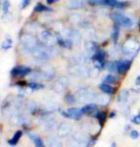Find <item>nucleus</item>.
<instances>
[{"label": "nucleus", "mask_w": 140, "mask_h": 147, "mask_svg": "<svg viewBox=\"0 0 140 147\" xmlns=\"http://www.w3.org/2000/svg\"><path fill=\"white\" fill-rule=\"evenodd\" d=\"M33 58L40 61H47L54 57V50L49 45H38L36 49L31 53Z\"/></svg>", "instance_id": "1"}, {"label": "nucleus", "mask_w": 140, "mask_h": 147, "mask_svg": "<svg viewBox=\"0 0 140 147\" xmlns=\"http://www.w3.org/2000/svg\"><path fill=\"white\" fill-rule=\"evenodd\" d=\"M140 52V42L138 40L131 38L128 39L126 42L124 43L123 48H122V54L124 57L128 58H133L138 55Z\"/></svg>", "instance_id": "2"}, {"label": "nucleus", "mask_w": 140, "mask_h": 147, "mask_svg": "<svg viewBox=\"0 0 140 147\" xmlns=\"http://www.w3.org/2000/svg\"><path fill=\"white\" fill-rule=\"evenodd\" d=\"M90 70L91 69L88 66L84 65L78 59L74 61V63H72L68 68L70 75L75 76V78H86V76H89Z\"/></svg>", "instance_id": "3"}, {"label": "nucleus", "mask_w": 140, "mask_h": 147, "mask_svg": "<svg viewBox=\"0 0 140 147\" xmlns=\"http://www.w3.org/2000/svg\"><path fill=\"white\" fill-rule=\"evenodd\" d=\"M112 19L113 20V22L115 23L116 25L121 26V27H124L126 29H131L135 26V20H133L132 17L125 16L124 13H119V11H115V13H112Z\"/></svg>", "instance_id": "4"}, {"label": "nucleus", "mask_w": 140, "mask_h": 147, "mask_svg": "<svg viewBox=\"0 0 140 147\" xmlns=\"http://www.w3.org/2000/svg\"><path fill=\"white\" fill-rule=\"evenodd\" d=\"M19 40H20V44L22 45V47L28 52L33 53L34 50L36 49V47L39 45L37 38L31 34H22V36H20Z\"/></svg>", "instance_id": "5"}, {"label": "nucleus", "mask_w": 140, "mask_h": 147, "mask_svg": "<svg viewBox=\"0 0 140 147\" xmlns=\"http://www.w3.org/2000/svg\"><path fill=\"white\" fill-rule=\"evenodd\" d=\"M77 99L81 103H92L95 102L97 95L90 89H79L76 92Z\"/></svg>", "instance_id": "6"}, {"label": "nucleus", "mask_w": 140, "mask_h": 147, "mask_svg": "<svg viewBox=\"0 0 140 147\" xmlns=\"http://www.w3.org/2000/svg\"><path fill=\"white\" fill-rule=\"evenodd\" d=\"M39 122L43 130L52 131L55 126V117L51 112H47V113L41 115Z\"/></svg>", "instance_id": "7"}, {"label": "nucleus", "mask_w": 140, "mask_h": 147, "mask_svg": "<svg viewBox=\"0 0 140 147\" xmlns=\"http://www.w3.org/2000/svg\"><path fill=\"white\" fill-rule=\"evenodd\" d=\"M9 122L11 126H27L30 123V119L22 114L11 115Z\"/></svg>", "instance_id": "8"}, {"label": "nucleus", "mask_w": 140, "mask_h": 147, "mask_svg": "<svg viewBox=\"0 0 140 147\" xmlns=\"http://www.w3.org/2000/svg\"><path fill=\"white\" fill-rule=\"evenodd\" d=\"M89 139L81 133H75L71 137V144L72 147H87Z\"/></svg>", "instance_id": "9"}, {"label": "nucleus", "mask_w": 140, "mask_h": 147, "mask_svg": "<svg viewBox=\"0 0 140 147\" xmlns=\"http://www.w3.org/2000/svg\"><path fill=\"white\" fill-rule=\"evenodd\" d=\"M72 133V126L71 123L62 121L59 123L57 127V135L60 138H66L71 136Z\"/></svg>", "instance_id": "10"}, {"label": "nucleus", "mask_w": 140, "mask_h": 147, "mask_svg": "<svg viewBox=\"0 0 140 147\" xmlns=\"http://www.w3.org/2000/svg\"><path fill=\"white\" fill-rule=\"evenodd\" d=\"M40 38H41V41L43 43H45L46 45H49V46L52 45V44H54V43H57V40H58V37H56V36H54V34L49 30L42 31L41 34H40Z\"/></svg>", "instance_id": "11"}, {"label": "nucleus", "mask_w": 140, "mask_h": 147, "mask_svg": "<svg viewBox=\"0 0 140 147\" xmlns=\"http://www.w3.org/2000/svg\"><path fill=\"white\" fill-rule=\"evenodd\" d=\"M31 73V69L28 66L24 65H17L13 67L11 71V76L13 78H18V76H28Z\"/></svg>", "instance_id": "12"}, {"label": "nucleus", "mask_w": 140, "mask_h": 147, "mask_svg": "<svg viewBox=\"0 0 140 147\" xmlns=\"http://www.w3.org/2000/svg\"><path fill=\"white\" fill-rule=\"evenodd\" d=\"M66 37L71 39L74 43V46H80L81 41H82V36L77 30L74 29H70L66 31Z\"/></svg>", "instance_id": "13"}, {"label": "nucleus", "mask_w": 140, "mask_h": 147, "mask_svg": "<svg viewBox=\"0 0 140 147\" xmlns=\"http://www.w3.org/2000/svg\"><path fill=\"white\" fill-rule=\"evenodd\" d=\"M129 100H130V92L127 89L122 90L117 96V103L120 106H123L125 109L127 107H130Z\"/></svg>", "instance_id": "14"}, {"label": "nucleus", "mask_w": 140, "mask_h": 147, "mask_svg": "<svg viewBox=\"0 0 140 147\" xmlns=\"http://www.w3.org/2000/svg\"><path fill=\"white\" fill-rule=\"evenodd\" d=\"M132 60L131 59H121L116 61V67H117V73L120 75H125L128 70L130 69Z\"/></svg>", "instance_id": "15"}, {"label": "nucleus", "mask_w": 140, "mask_h": 147, "mask_svg": "<svg viewBox=\"0 0 140 147\" xmlns=\"http://www.w3.org/2000/svg\"><path fill=\"white\" fill-rule=\"evenodd\" d=\"M85 0H69L67 2V8L69 10H80L85 7Z\"/></svg>", "instance_id": "16"}, {"label": "nucleus", "mask_w": 140, "mask_h": 147, "mask_svg": "<svg viewBox=\"0 0 140 147\" xmlns=\"http://www.w3.org/2000/svg\"><path fill=\"white\" fill-rule=\"evenodd\" d=\"M67 113H68V116L70 119H79L81 117H82V110L79 109V108H76V107H72L70 109L67 110Z\"/></svg>", "instance_id": "17"}, {"label": "nucleus", "mask_w": 140, "mask_h": 147, "mask_svg": "<svg viewBox=\"0 0 140 147\" xmlns=\"http://www.w3.org/2000/svg\"><path fill=\"white\" fill-rule=\"evenodd\" d=\"M47 147H63V144L59 138L51 136L47 139Z\"/></svg>", "instance_id": "18"}, {"label": "nucleus", "mask_w": 140, "mask_h": 147, "mask_svg": "<svg viewBox=\"0 0 140 147\" xmlns=\"http://www.w3.org/2000/svg\"><path fill=\"white\" fill-rule=\"evenodd\" d=\"M28 137L33 140V143L36 144V147H45L44 142H43V140H41V138H40L38 135L34 134V133H31L30 132V133H28Z\"/></svg>", "instance_id": "19"}, {"label": "nucleus", "mask_w": 140, "mask_h": 147, "mask_svg": "<svg viewBox=\"0 0 140 147\" xmlns=\"http://www.w3.org/2000/svg\"><path fill=\"white\" fill-rule=\"evenodd\" d=\"M25 109L29 114H36V112L37 111L36 102L31 100V99L28 100L27 102H26V104H25Z\"/></svg>", "instance_id": "20"}, {"label": "nucleus", "mask_w": 140, "mask_h": 147, "mask_svg": "<svg viewBox=\"0 0 140 147\" xmlns=\"http://www.w3.org/2000/svg\"><path fill=\"white\" fill-rule=\"evenodd\" d=\"M105 4L115 9H123L125 7L124 3L119 0H105Z\"/></svg>", "instance_id": "21"}, {"label": "nucleus", "mask_w": 140, "mask_h": 147, "mask_svg": "<svg viewBox=\"0 0 140 147\" xmlns=\"http://www.w3.org/2000/svg\"><path fill=\"white\" fill-rule=\"evenodd\" d=\"M57 43L59 44L61 47L63 48H67V49H71L72 46H74V43L71 39H69L68 37L66 38H58Z\"/></svg>", "instance_id": "22"}, {"label": "nucleus", "mask_w": 140, "mask_h": 147, "mask_svg": "<svg viewBox=\"0 0 140 147\" xmlns=\"http://www.w3.org/2000/svg\"><path fill=\"white\" fill-rule=\"evenodd\" d=\"M110 102V96L107 95H97V98L95 99V104L99 105H107Z\"/></svg>", "instance_id": "23"}, {"label": "nucleus", "mask_w": 140, "mask_h": 147, "mask_svg": "<svg viewBox=\"0 0 140 147\" xmlns=\"http://www.w3.org/2000/svg\"><path fill=\"white\" fill-rule=\"evenodd\" d=\"M21 137H22V131H20V130L16 131L15 133H14L13 137L11 138V139H10V140H8V143H9L10 145H11V146L16 145V144H17V142H19V140L21 139Z\"/></svg>", "instance_id": "24"}, {"label": "nucleus", "mask_w": 140, "mask_h": 147, "mask_svg": "<svg viewBox=\"0 0 140 147\" xmlns=\"http://www.w3.org/2000/svg\"><path fill=\"white\" fill-rule=\"evenodd\" d=\"M82 110V113L83 114H90V113H93V112L96 111V104L94 102L92 103H87L85 106H83L81 108Z\"/></svg>", "instance_id": "25"}, {"label": "nucleus", "mask_w": 140, "mask_h": 147, "mask_svg": "<svg viewBox=\"0 0 140 147\" xmlns=\"http://www.w3.org/2000/svg\"><path fill=\"white\" fill-rule=\"evenodd\" d=\"M99 89H100L102 92H104L105 94H108V95H111V94H113V88L111 86V84L105 83V82L99 84Z\"/></svg>", "instance_id": "26"}, {"label": "nucleus", "mask_w": 140, "mask_h": 147, "mask_svg": "<svg viewBox=\"0 0 140 147\" xmlns=\"http://www.w3.org/2000/svg\"><path fill=\"white\" fill-rule=\"evenodd\" d=\"M34 11L36 13H45V11H52V9L44 4H41V3H37L36 6L34 7Z\"/></svg>", "instance_id": "27"}, {"label": "nucleus", "mask_w": 140, "mask_h": 147, "mask_svg": "<svg viewBox=\"0 0 140 147\" xmlns=\"http://www.w3.org/2000/svg\"><path fill=\"white\" fill-rule=\"evenodd\" d=\"M11 46H13V40H11V38L8 36L5 38V40L3 41V43L1 45V49L3 51H8L9 49L11 48Z\"/></svg>", "instance_id": "28"}, {"label": "nucleus", "mask_w": 140, "mask_h": 147, "mask_svg": "<svg viewBox=\"0 0 140 147\" xmlns=\"http://www.w3.org/2000/svg\"><path fill=\"white\" fill-rule=\"evenodd\" d=\"M52 90L54 91V92H56V93H63L64 91L66 90V88L63 86L62 84L60 83L59 81L58 80H56L55 82H54V84H52Z\"/></svg>", "instance_id": "29"}, {"label": "nucleus", "mask_w": 140, "mask_h": 147, "mask_svg": "<svg viewBox=\"0 0 140 147\" xmlns=\"http://www.w3.org/2000/svg\"><path fill=\"white\" fill-rule=\"evenodd\" d=\"M106 69L108 70V72L110 73H117V67H116V62L115 61H110L106 64Z\"/></svg>", "instance_id": "30"}, {"label": "nucleus", "mask_w": 140, "mask_h": 147, "mask_svg": "<svg viewBox=\"0 0 140 147\" xmlns=\"http://www.w3.org/2000/svg\"><path fill=\"white\" fill-rule=\"evenodd\" d=\"M106 55H107V54L105 51H103V50H97V51L94 53V55H92V59H93V58H97V59L104 60L105 57H106Z\"/></svg>", "instance_id": "31"}, {"label": "nucleus", "mask_w": 140, "mask_h": 147, "mask_svg": "<svg viewBox=\"0 0 140 147\" xmlns=\"http://www.w3.org/2000/svg\"><path fill=\"white\" fill-rule=\"evenodd\" d=\"M28 87H30L31 90H42L44 89V85L39 83V82L31 81L28 84Z\"/></svg>", "instance_id": "32"}, {"label": "nucleus", "mask_w": 140, "mask_h": 147, "mask_svg": "<svg viewBox=\"0 0 140 147\" xmlns=\"http://www.w3.org/2000/svg\"><path fill=\"white\" fill-rule=\"evenodd\" d=\"M92 62H93V67H94L95 69H97V70H102L104 68V66H105L104 60L97 59V58H93Z\"/></svg>", "instance_id": "33"}, {"label": "nucleus", "mask_w": 140, "mask_h": 147, "mask_svg": "<svg viewBox=\"0 0 140 147\" xmlns=\"http://www.w3.org/2000/svg\"><path fill=\"white\" fill-rule=\"evenodd\" d=\"M103 81L105 82V83L113 84V83H115V82H117V79H116V78L113 75H112V74H109V75H107L104 78Z\"/></svg>", "instance_id": "34"}, {"label": "nucleus", "mask_w": 140, "mask_h": 147, "mask_svg": "<svg viewBox=\"0 0 140 147\" xmlns=\"http://www.w3.org/2000/svg\"><path fill=\"white\" fill-rule=\"evenodd\" d=\"M64 100L67 104H74L76 102V98H75V96L72 95V94H67L65 96V98H64Z\"/></svg>", "instance_id": "35"}, {"label": "nucleus", "mask_w": 140, "mask_h": 147, "mask_svg": "<svg viewBox=\"0 0 140 147\" xmlns=\"http://www.w3.org/2000/svg\"><path fill=\"white\" fill-rule=\"evenodd\" d=\"M57 80L59 81L60 83L62 84L63 86L66 88V89L69 87V85H70V79H69L68 78H67L66 76H61L60 78L57 79Z\"/></svg>", "instance_id": "36"}, {"label": "nucleus", "mask_w": 140, "mask_h": 147, "mask_svg": "<svg viewBox=\"0 0 140 147\" xmlns=\"http://www.w3.org/2000/svg\"><path fill=\"white\" fill-rule=\"evenodd\" d=\"M118 38H119V28H118V25H116L115 27L113 28V43L117 44Z\"/></svg>", "instance_id": "37"}, {"label": "nucleus", "mask_w": 140, "mask_h": 147, "mask_svg": "<svg viewBox=\"0 0 140 147\" xmlns=\"http://www.w3.org/2000/svg\"><path fill=\"white\" fill-rule=\"evenodd\" d=\"M10 1L9 0H4L3 1V5H2V11H3V13H9V10H10Z\"/></svg>", "instance_id": "38"}, {"label": "nucleus", "mask_w": 140, "mask_h": 147, "mask_svg": "<svg viewBox=\"0 0 140 147\" xmlns=\"http://www.w3.org/2000/svg\"><path fill=\"white\" fill-rule=\"evenodd\" d=\"M1 19H2L3 23H9V22H11V19H13V16H11L10 13H3V16L1 17Z\"/></svg>", "instance_id": "39"}, {"label": "nucleus", "mask_w": 140, "mask_h": 147, "mask_svg": "<svg viewBox=\"0 0 140 147\" xmlns=\"http://www.w3.org/2000/svg\"><path fill=\"white\" fill-rule=\"evenodd\" d=\"M131 121H132L133 123H135V124H137V125L140 124V109L138 110L137 114L131 119Z\"/></svg>", "instance_id": "40"}, {"label": "nucleus", "mask_w": 140, "mask_h": 147, "mask_svg": "<svg viewBox=\"0 0 140 147\" xmlns=\"http://www.w3.org/2000/svg\"><path fill=\"white\" fill-rule=\"evenodd\" d=\"M99 70L97 69H95L94 67H93V69H91L90 70V74H89V76L90 78H97V76H99Z\"/></svg>", "instance_id": "41"}, {"label": "nucleus", "mask_w": 140, "mask_h": 147, "mask_svg": "<svg viewBox=\"0 0 140 147\" xmlns=\"http://www.w3.org/2000/svg\"><path fill=\"white\" fill-rule=\"evenodd\" d=\"M130 137L132 138L133 140H137L139 138V132L137 130H132L130 133Z\"/></svg>", "instance_id": "42"}, {"label": "nucleus", "mask_w": 140, "mask_h": 147, "mask_svg": "<svg viewBox=\"0 0 140 147\" xmlns=\"http://www.w3.org/2000/svg\"><path fill=\"white\" fill-rule=\"evenodd\" d=\"M91 5H103L105 4V0H88Z\"/></svg>", "instance_id": "43"}, {"label": "nucleus", "mask_w": 140, "mask_h": 147, "mask_svg": "<svg viewBox=\"0 0 140 147\" xmlns=\"http://www.w3.org/2000/svg\"><path fill=\"white\" fill-rule=\"evenodd\" d=\"M31 0H22V2L20 3V8L21 9H26L29 5L31 4Z\"/></svg>", "instance_id": "44"}, {"label": "nucleus", "mask_w": 140, "mask_h": 147, "mask_svg": "<svg viewBox=\"0 0 140 147\" xmlns=\"http://www.w3.org/2000/svg\"><path fill=\"white\" fill-rule=\"evenodd\" d=\"M94 117H97L98 119H102V120H104L105 119V117H106V116L103 114V113H101V112H96L95 115H94Z\"/></svg>", "instance_id": "45"}, {"label": "nucleus", "mask_w": 140, "mask_h": 147, "mask_svg": "<svg viewBox=\"0 0 140 147\" xmlns=\"http://www.w3.org/2000/svg\"><path fill=\"white\" fill-rule=\"evenodd\" d=\"M95 142H96V140H89L88 146H87V147H92L93 145L95 144Z\"/></svg>", "instance_id": "46"}, {"label": "nucleus", "mask_w": 140, "mask_h": 147, "mask_svg": "<svg viewBox=\"0 0 140 147\" xmlns=\"http://www.w3.org/2000/svg\"><path fill=\"white\" fill-rule=\"evenodd\" d=\"M135 85L136 86H140V76H138L135 79Z\"/></svg>", "instance_id": "47"}, {"label": "nucleus", "mask_w": 140, "mask_h": 147, "mask_svg": "<svg viewBox=\"0 0 140 147\" xmlns=\"http://www.w3.org/2000/svg\"><path fill=\"white\" fill-rule=\"evenodd\" d=\"M58 0H47V3L48 4H54V3H55V2H57Z\"/></svg>", "instance_id": "48"}, {"label": "nucleus", "mask_w": 140, "mask_h": 147, "mask_svg": "<svg viewBox=\"0 0 140 147\" xmlns=\"http://www.w3.org/2000/svg\"><path fill=\"white\" fill-rule=\"evenodd\" d=\"M115 116V111H113V113L111 114V116H110V117H113Z\"/></svg>", "instance_id": "49"}, {"label": "nucleus", "mask_w": 140, "mask_h": 147, "mask_svg": "<svg viewBox=\"0 0 140 147\" xmlns=\"http://www.w3.org/2000/svg\"><path fill=\"white\" fill-rule=\"evenodd\" d=\"M125 130H126V131L130 130V125H126V128H125Z\"/></svg>", "instance_id": "50"}, {"label": "nucleus", "mask_w": 140, "mask_h": 147, "mask_svg": "<svg viewBox=\"0 0 140 147\" xmlns=\"http://www.w3.org/2000/svg\"><path fill=\"white\" fill-rule=\"evenodd\" d=\"M111 147H116V143L115 142H113L112 145H111Z\"/></svg>", "instance_id": "51"}, {"label": "nucleus", "mask_w": 140, "mask_h": 147, "mask_svg": "<svg viewBox=\"0 0 140 147\" xmlns=\"http://www.w3.org/2000/svg\"><path fill=\"white\" fill-rule=\"evenodd\" d=\"M124 1H130V0H124Z\"/></svg>", "instance_id": "52"}]
</instances>
